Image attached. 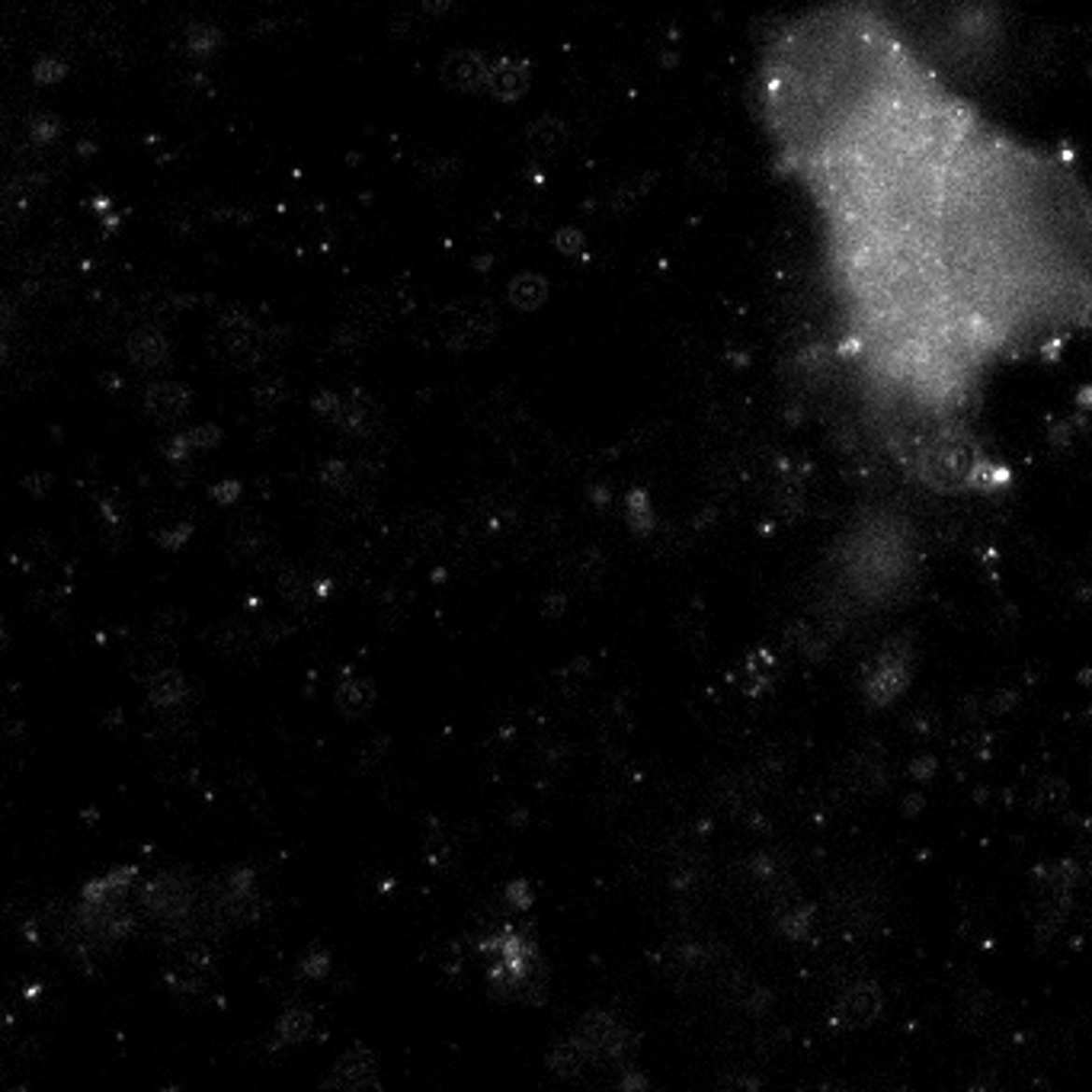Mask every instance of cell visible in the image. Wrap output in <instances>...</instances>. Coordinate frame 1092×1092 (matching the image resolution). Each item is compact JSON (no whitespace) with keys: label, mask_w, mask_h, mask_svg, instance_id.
<instances>
[{"label":"cell","mask_w":1092,"mask_h":1092,"mask_svg":"<svg viewBox=\"0 0 1092 1092\" xmlns=\"http://www.w3.org/2000/svg\"><path fill=\"white\" fill-rule=\"evenodd\" d=\"M757 112L817 241L833 365L916 459L974 455L1006 365L1092 331V190L874 0L766 35Z\"/></svg>","instance_id":"obj_1"},{"label":"cell","mask_w":1092,"mask_h":1092,"mask_svg":"<svg viewBox=\"0 0 1092 1092\" xmlns=\"http://www.w3.org/2000/svg\"><path fill=\"white\" fill-rule=\"evenodd\" d=\"M141 901H145V910L151 916L179 923L183 916H190L192 887H190V881L179 878V874H161V878L145 887V897H141Z\"/></svg>","instance_id":"obj_2"},{"label":"cell","mask_w":1092,"mask_h":1092,"mask_svg":"<svg viewBox=\"0 0 1092 1092\" xmlns=\"http://www.w3.org/2000/svg\"><path fill=\"white\" fill-rule=\"evenodd\" d=\"M484 90L500 103L519 100L529 90V64L519 62V58H497L488 67V84H484Z\"/></svg>","instance_id":"obj_3"},{"label":"cell","mask_w":1092,"mask_h":1092,"mask_svg":"<svg viewBox=\"0 0 1092 1092\" xmlns=\"http://www.w3.org/2000/svg\"><path fill=\"white\" fill-rule=\"evenodd\" d=\"M376 1057L369 1048H349L336 1060L333 1073L327 1076V1086L336 1089H362V1086H376Z\"/></svg>","instance_id":"obj_4"},{"label":"cell","mask_w":1092,"mask_h":1092,"mask_svg":"<svg viewBox=\"0 0 1092 1092\" xmlns=\"http://www.w3.org/2000/svg\"><path fill=\"white\" fill-rule=\"evenodd\" d=\"M488 67L490 62H484V55H477V51H452L443 62V80L452 90L475 93L488 84Z\"/></svg>","instance_id":"obj_5"},{"label":"cell","mask_w":1092,"mask_h":1092,"mask_svg":"<svg viewBox=\"0 0 1092 1092\" xmlns=\"http://www.w3.org/2000/svg\"><path fill=\"white\" fill-rule=\"evenodd\" d=\"M577 1042L587 1048L589 1057H603V1054H612V1057H616V1054L622 1051L625 1038H622V1028H618L609 1015L589 1013L577 1028Z\"/></svg>","instance_id":"obj_6"},{"label":"cell","mask_w":1092,"mask_h":1092,"mask_svg":"<svg viewBox=\"0 0 1092 1092\" xmlns=\"http://www.w3.org/2000/svg\"><path fill=\"white\" fill-rule=\"evenodd\" d=\"M336 426L347 430L349 436H369L378 426V407L372 398L365 394H349L340 404V414H336Z\"/></svg>","instance_id":"obj_7"},{"label":"cell","mask_w":1092,"mask_h":1092,"mask_svg":"<svg viewBox=\"0 0 1092 1092\" xmlns=\"http://www.w3.org/2000/svg\"><path fill=\"white\" fill-rule=\"evenodd\" d=\"M145 407H148V414L157 417V420H177V417H183L186 407H190V391H186L183 385H177V381H161V385L148 388Z\"/></svg>","instance_id":"obj_8"},{"label":"cell","mask_w":1092,"mask_h":1092,"mask_svg":"<svg viewBox=\"0 0 1092 1092\" xmlns=\"http://www.w3.org/2000/svg\"><path fill=\"white\" fill-rule=\"evenodd\" d=\"M510 305L519 311H538L545 305V298H548V282H545V276L538 273H519L516 279L510 282Z\"/></svg>","instance_id":"obj_9"},{"label":"cell","mask_w":1092,"mask_h":1092,"mask_svg":"<svg viewBox=\"0 0 1092 1092\" xmlns=\"http://www.w3.org/2000/svg\"><path fill=\"white\" fill-rule=\"evenodd\" d=\"M336 705H340L347 715H365L372 705H376V686L362 676L343 679V683L336 686Z\"/></svg>","instance_id":"obj_10"},{"label":"cell","mask_w":1092,"mask_h":1092,"mask_svg":"<svg viewBox=\"0 0 1092 1092\" xmlns=\"http://www.w3.org/2000/svg\"><path fill=\"white\" fill-rule=\"evenodd\" d=\"M129 356L141 369H157L167 362V340L157 331H138L129 340Z\"/></svg>","instance_id":"obj_11"},{"label":"cell","mask_w":1092,"mask_h":1092,"mask_svg":"<svg viewBox=\"0 0 1092 1092\" xmlns=\"http://www.w3.org/2000/svg\"><path fill=\"white\" fill-rule=\"evenodd\" d=\"M148 695H151V702L157 708H177L179 702L186 699V679L179 676L177 670H161L151 676Z\"/></svg>","instance_id":"obj_12"},{"label":"cell","mask_w":1092,"mask_h":1092,"mask_svg":"<svg viewBox=\"0 0 1092 1092\" xmlns=\"http://www.w3.org/2000/svg\"><path fill=\"white\" fill-rule=\"evenodd\" d=\"M269 548H273V538L263 526H257V522H250V526L237 529L234 532V551L247 560H257V558H266Z\"/></svg>","instance_id":"obj_13"},{"label":"cell","mask_w":1092,"mask_h":1092,"mask_svg":"<svg viewBox=\"0 0 1092 1092\" xmlns=\"http://www.w3.org/2000/svg\"><path fill=\"white\" fill-rule=\"evenodd\" d=\"M314 589H318V580H311L305 571H282L279 574V593L286 596V600L295 605V609H302V605H308L314 600Z\"/></svg>","instance_id":"obj_14"},{"label":"cell","mask_w":1092,"mask_h":1092,"mask_svg":"<svg viewBox=\"0 0 1092 1092\" xmlns=\"http://www.w3.org/2000/svg\"><path fill=\"white\" fill-rule=\"evenodd\" d=\"M587 1048L577 1042V1038H571V1042H560L555 1051H551L548 1057V1067L560 1076H574L583 1071V1064H587Z\"/></svg>","instance_id":"obj_15"},{"label":"cell","mask_w":1092,"mask_h":1092,"mask_svg":"<svg viewBox=\"0 0 1092 1092\" xmlns=\"http://www.w3.org/2000/svg\"><path fill=\"white\" fill-rule=\"evenodd\" d=\"M221 433L215 430V426H196V430L183 433V436L177 439L174 446H170V455H190V452H206V448L219 446Z\"/></svg>","instance_id":"obj_16"},{"label":"cell","mask_w":1092,"mask_h":1092,"mask_svg":"<svg viewBox=\"0 0 1092 1092\" xmlns=\"http://www.w3.org/2000/svg\"><path fill=\"white\" fill-rule=\"evenodd\" d=\"M311 1031V1013L308 1009H289L286 1015L279 1019V1028H276V1038H279L282 1044H298L305 1042Z\"/></svg>","instance_id":"obj_17"},{"label":"cell","mask_w":1092,"mask_h":1092,"mask_svg":"<svg viewBox=\"0 0 1092 1092\" xmlns=\"http://www.w3.org/2000/svg\"><path fill=\"white\" fill-rule=\"evenodd\" d=\"M212 645L219 647L221 654H241V650H247V645H250V631L237 622L221 625L212 631Z\"/></svg>","instance_id":"obj_18"},{"label":"cell","mask_w":1092,"mask_h":1092,"mask_svg":"<svg viewBox=\"0 0 1092 1092\" xmlns=\"http://www.w3.org/2000/svg\"><path fill=\"white\" fill-rule=\"evenodd\" d=\"M564 138H567V132L558 119H542V122H535L532 129H529V141L542 148V151H555V148L564 145Z\"/></svg>","instance_id":"obj_19"},{"label":"cell","mask_w":1092,"mask_h":1092,"mask_svg":"<svg viewBox=\"0 0 1092 1092\" xmlns=\"http://www.w3.org/2000/svg\"><path fill=\"white\" fill-rule=\"evenodd\" d=\"M320 481L333 490H349V484H353V465H347V461H331V465H324V471H320Z\"/></svg>","instance_id":"obj_20"},{"label":"cell","mask_w":1092,"mask_h":1092,"mask_svg":"<svg viewBox=\"0 0 1092 1092\" xmlns=\"http://www.w3.org/2000/svg\"><path fill=\"white\" fill-rule=\"evenodd\" d=\"M577 577L583 583H589V580L596 583L603 577V555H600V551H583L580 560H577Z\"/></svg>","instance_id":"obj_21"},{"label":"cell","mask_w":1092,"mask_h":1092,"mask_svg":"<svg viewBox=\"0 0 1092 1092\" xmlns=\"http://www.w3.org/2000/svg\"><path fill=\"white\" fill-rule=\"evenodd\" d=\"M555 247L560 253H567V257H580V253H583V234L577 228H560L555 234Z\"/></svg>","instance_id":"obj_22"},{"label":"cell","mask_w":1092,"mask_h":1092,"mask_svg":"<svg viewBox=\"0 0 1092 1092\" xmlns=\"http://www.w3.org/2000/svg\"><path fill=\"white\" fill-rule=\"evenodd\" d=\"M33 78L39 80V84H58V80L64 78V64L55 62V58H42V62L35 64Z\"/></svg>","instance_id":"obj_23"},{"label":"cell","mask_w":1092,"mask_h":1092,"mask_svg":"<svg viewBox=\"0 0 1092 1092\" xmlns=\"http://www.w3.org/2000/svg\"><path fill=\"white\" fill-rule=\"evenodd\" d=\"M641 519L647 522V503H645V497L634 493L631 497V526H641Z\"/></svg>","instance_id":"obj_24"},{"label":"cell","mask_w":1092,"mask_h":1092,"mask_svg":"<svg viewBox=\"0 0 1092 1092\" xmlns=\"http://www.w3.org/2000/svg\"><path fill=\"white\" fill-rule=\"evenodd\" d=\"M234 497H237V484L224 481V484H219V488H215V500H219V503H231Z\"/></svg>","instance_id":"obj_25"},{"label":"cell","mask_w":1092,"mask_h":1092,"mask_svg":"<svg viewBox=\"0 0 1092 1092\" xmlns=\"http://www.w3.org/2000/svg\"><path fill=\"white\" fill-rule=\"evenodd\" d=\"M522 887H526V885H516V887H510V901H516V903H519L522 910H526V907H529V894L522 891Z\"/></svg>","instance_id":"obj_26"},{"label":"cell","mask_w":1092,"mask_h":1092,"mask_svg":"<svg viewBox=\"0 0 1092 1092\" xmlns=\"http://www.w3.org/2000/svg\"><path fill=\"white\" fill-rule=\"evenodd\" d=\"M423 7L430 13H446L448 7H452V0H423Z\"/></svg>","instance_id":"obj_27"}]
</instances>
